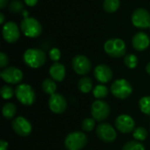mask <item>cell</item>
I'll return each mask as SVG.
<instances>
[{
  "label": "cell",
  "mask_w": 150,
  "mask_h": 150,
  "mask_svg": "<svg viewBox=\"0 0 150 150\" xmlns=\"http://www.w3.org/2000/svg\"><path fill=\"white\" fill-rule=\"evenodd\" d=\"M133 25L141 29H146L150 27V13L143 8L136 9L131 18Z\"/></svg>",
  "instance_id": "ba28073f"
},
{
  "label": "cell",
  "mask_w": 150,
  "mask_h": 150,
  "mask_svg": "<svg viewBox=\"0 0 150 150\" xmlns=\"http://www.w3.org/2000/svg\"><path fill=\"white\" fill-rule=\"evenodd\" d=\"M139 107L142 113L150 115V96L143 97L140 99Z\"/></svg>",
  "instance_id": "cb8c5ba5"
},
{
  "label": "cell",
  "mask_w": 150,
  "mask_h": 150,
  "mask_svg": "<svg viewBox=\"0 0 150 150\" xmlns=\"http://www.w3.org/2000/svg\"><path fill=\"white\" fill-rule=\"evenodd\" d=\"M133 136L135 140H137L139 142H143L146 140V138L148 136V132H147L145 127H137L134 130Z\"/></svg>",
  "instance_id": "484cf974"
},
{
  "label": "cell",
  "mask_w": 150,
  "mask_h": 150,
  "mask_svg": "<svg viewBox=\"0 0 150 150\" xmlns=\"http://www.w3.org/2000/svg\"><path fill=\"white\" fill-rule=\"evenodd\" d=\"M124 63L128 69H134L138 65V58L135 54H128L124 57Z\"/></svg>",
  "instance_id": "d4e9b609"
},
{
  "label": "cell",
  "mask_w": 150,
  "mask_h": 150,
  "mask_svg": "<svg viewBox=\"0 0 150 150\" xmlns=\"http://www.w3.org/2000/svg\"><path fill=\"white\" fill-rule=\"evenodd\" d=\"M111 91L112 95L120 99L127 98L133 92V87L131 83L124 79H117L111 85Z\"/></svg>",
  "instance_id": "8992f818"
},
{
  "label": "cell",
  "mask_w": 150,
  "mask_h": 150,
  "mask_svg": "<svg viewBox=\"0 0 150 150\" xmlns=\"http://www.w3.org/2000/svg\"><path fill=\"white\" fill-rule=\"evenodd\" d=\"M120 5V0H104L103 8L108 13H113L118 11Z\"/></svg>",
  "instance_id": "44dd1931"
},
{
  "label": "cell",
  "mask_w": 150,
  "mask_h": 150,
  "mask_svg": "<svg viewBox=\"0 0 150 150\" xmlns=\"http://www.w3.org/2000/svg\"><path fill=\"white\" fill-rule=\"evenodd\" d=\"M78 89L83 93H89L92 90V81L90 77L84 76L78 82Z\"/></svg>",
  "instance_id": "ffe728a7"
},
{
  "label": "cell",
  "mask_w": 150,
  "mask_h": 150,
  "mask_svg": "<svg viewBox=\"0 0 150 150\" xmlns=\"http://www.w3.org/2000/svg\"><path fill=\"white\" fill-rule=\"evenodd\" d=\"M9 9L11 12H19L23 10V4L19 0H12L10 4Z\"/></svg>",
  "instance_id": "f546056e"
},
{
  "label": "cell",
  "mask_w": 150,
  "mask_h": 150,
  "mask_svg": "<svg viewBox=\"0 0 150 150\" xmlns=\"http://www.w3.org/2000/svg\"><path fill=\"white\" fill-rule=\"evenodd\" d=\"M115 127L120 132L123 134H129L134 130L135 122L130 115L121 114L115 120Z\"/></svg>",
  "instance_id": "5bb4252c"
},
{
  "label": "cell",
  "mask_w": 150,
  "mask_h": 150,
  "mask_svg": "<svg viewBox=\"0 0 150 150\" xmlns=\"http://www.w3.org/2000/svg\"><path fill=\"white\" fill-rule=\"evenodd\" d=\"M92 93H93V96L98 98V99H102V98H105V97H107L108 93H109V91H108V88L103 84H98L92 91Z\"/></svg>",
  "instance_id": "603a6c76"
},
{
  "label": "cell",
  "mask_w": 150,
  "mask_h": 150,
  "mask_svg": "<svg viewBox=\"0 0 150 150\" xmlns=\"http://www.w3.org/2000/svg\"><path fill=\"white\" fill-rule=\"evenodd\" d=\"M91 62L84 55L78 54L72 59V68L77 75H86L91 69Z\"/></svg>",
  "instance_id": "30bf717a"
},
{
  "label": "cell",
  "mask_w": 150,
  "mask_h": 150,
  "mask_svg": "<svg viewBox=\"0 0 150 150\" xmlns=\"http://www.w3.org/2000/svg\"><path fill=\"white\" fill-rule=\"evenodd\" d=\"M149 44L150 39L149 35L142 32L137 33L132 39V45L134 48L140 52L146 50L149 47Z\"/></svg>",
  "instance_id": "e0dca14e"
},
{
  "label": "cell",
  "mask_w": 150,
  "mask_h": 150,
  "mask_svg": "<svg viewBox=\"0 0 150 150\" xmlns=\"http://www.w3.org/2000/svg\"><path fill=\"white\" fill-rule=\"evenodd\" d=\"M0 76L7 83L17 84L22 81L23 73L16 67H8L0 72Z\"/></svg>",
  "instance_id": "7c38bea8"
},
{
  "label": "cell",
  "mask_w": 150,
  "mask_h": 150,
  "mask_svg": "<svg viewBox=\"0 0 150 150\" xmlns=\"http://www.w3.org/2000/svg\"><path fill=\"white\" fill-rule=\"evenodd\" d=\"M23 61L25 65L32 69H39L45 64L47 56L45 52L41 49L29 48L25 51L23 54Z\"/></svg>",
  "instance_id": "6da1fadb"
},
{
  "label": "cell",
  "mask_w": 150,
  "mask_h": 150,
  "mask_svg": "<svg viewBox=\"0 0 150 150\" xmlns=\"http://www.w3.org/2000/svg\"><path fill=\"white\" fill-rule=\"evenodd\" d=\"M25 4L28 5V6H31V7H33L37 4L38 3V0H24Z\"/></svg>",
  "instance_id": "d6a6232c"
},
{
  "label": "cell",
  "mask_w": 150,
  "mask_h": 150,
  "mask_svg": "<svg viewBox=\"0 0 150 150\" xmlns=\"http://www.w3.org/2000/svg\"><path fill=\"white\" fill-rule=\"evenodd\" d=\"M91 112L95 120L103 121L109 117L110 106L105 101L98 99L92 103L91 107Z\"/></svg>",
  "instance_id": "52a82bcc"
},
{
  "label": "cell",
  "mask_w": 150,
  "mask_h": 150,
  "mask_svg": "<svg viewBox=\"0 0 150 150\" xmlns=\"http://www.w3.org/2000/svg\"><path fill=\"white\" fill-rule=\"evenodd\" d=\"M15 96L17 99L24 105H32L36 98L33 87L26 83H21L15 89Z\"/></svg>",
  "instance_id": "277c9868"
},
{
  "label": "cell",
  "mask_w": 150,
  "mask_h": 150,
  "mask_svg": "<svg viewBox=\"0 0 150 150\" xmlns=\"http://www.w3.org/2000/svg\"><path fill=\"white\" fill-rule=\"evenodd\" d=\"M48 105L54 113L61 114L63 113L67 109V101L62 95L54 93L50 96L48 99Z\"/></svg>",
  "instance_id": "9a60e30c"
},
{
  "label": "cell",
  "mask_w": 150,
  "mask_h": 150,
  "mask_svg": "<svg viewBox=\"0 0 150 150\" xmlns=\"http://www.w3.org/2000/svg\"><path fill=\"white\" fill-rule=\"evenodd\" d=\"M15 93V91L11 86L9 85H4L1 88V96L4 99H10L13 97Z\"/></svg>",
  "instance_id": "83f0119b"
},
{
  "label": "cell",
  "mask_w": 150,
  "mask_h": 150,
  "mask_svg": "<svg viewBox=\"0 0 150 150\" xmlns=\"http://www.w3.org/2000/svg\"><path fill=\"white\" fill-rule=\"evenodd\" d=\"M49 57L53 62H57L61 58V51H60V49L57 48V47L51 48L50 51H49Z\"/></svg>",
  "instance_id": "4dcf8cb0"
},
{
  "label": "cell",
  "mask_w": 150,
  "mask_h": 150,
  "mask_svg": "<svg viewBox=\"0 0 150 150\" xmlns=\"http://www.w3.org/2000/svg\"><path fill=\"white\" fill-rule=\"evenodd\" d=\"M112 70L105 64H99L94 69V76L96 80L101 83H109L112 79Z\"/></svg>",
  "instance_id": "2e32d148"
},
{
  "label": "cell",
  "mask_w": 150,
  "mask_h": 150,
  "mask_svg": "<svg viewBox=\"0 0 150 150\" xmlns=\"http://www.w3.org/2000/svg\"><path fill=\"white\" fill-rule=\"evenodd\" d=\"M88 143V138L83 132L69 133L64 141L65 148L68 150H81Z\"/></svg>",
  "instance_id": "5b68a950"
},
{
  "label": "cell",
  "mask_w": 150,
  "mask_h": 150,
  "mask_svg": "<svg viewBox=\"0 0 150 150\" xmlns=\"http://www.w3.org/2000/svg\"><path fill=\"white\" fill-rule=\"evenodd\" d=\"M3 116L6 120H11L16 114V106L12 103H6L2 109Z\"/></svg>",
  "instance_id": "7402d4cb"
},
{
  "label": "cell",
  "mask_w": 150,
  "mask_h": 150,
  "mask_svg": "<svg viewBox=\"0 0 150 150\" xmlns=\"http://www.w3.org/2000/svg\"><path fill=\"white\" fill-rule=\"evenodd\" d=\"M20 29L28 38H37L42 33L41 24L34 18H25L20 23Z\"/></svg>",
  "instance_id": "3957f363"
},
{
  "label": "cell",
  "mask_w": 150,
  "mask_h": 150,
  "mask_svg": "<svg viewBox=\"0 0 150 150\" xmlns=\"http://www.w3.org/2000/svg\"><path fill=\"white\" fill-rule=\"evenodd\" d=\"M146 71H147V73L150 76V62L147 64V66H146Z\"/></svg>",
  "instance_id": "8d00e7d4"
},
{
  "label": "cell",
  "mask_w": 150,
  "mask_h": 150,
  "mask_svg": "<svg viewBox=\"0 0 150 150\" xmlns=\"http://www.w3.org/2000/svg\"><path fill=\"white\" fill-rule=\"evenodd\" d=\"M2 34H3L4 40L6 42L12 44V43H15L19 39L20 32L16 23L12 21H8L3 26Z\"/></svg>",
  "instance_id": "8fae6325"
},
{
  "label": "cell",
  "mask_w": 150,
  "mask_h": 150,
  "mask_svg": "<svg viewBox=\"0 0 150 150\" xmlns=\"http://www.w3.org/2000/svg\"><path fill=\"white\" fill-rule=\"evenodd\" d=\"M11 127L13 131L21 137H26L32 132V125L30 121L21 116L14 119L11 122Z\"/></svg>",
  "instance_id": "4fadbf2b"
},
{
  "label": "cell",
  "mask_w": 150,
  "mask_h": 150,
  "mask_svg": "<svg viewBox=\"0 0 150 150\" xmlns=\"http://www.w3.org/2000/svg\"><path fill=\"white\" fill-rule=\"evenodd\" d=\"M41 87H42L43 91L46 94L50 95V96L55 93L56 88H57L55 81H54L53 79H49V78H47L42 82Z\"/></svg>",
  "instance_id": "d6986e66"
},
{
  "label": "cell",
  "mask_w": 150,
  "mask_h": 150,
  "mask_svg": "<svg viewBox=\"0 0 150 150\" xmlns=\"http://www.w3.org/2000/svg\"><path fill=\"white\" fill-rule=\"evenodd\" d=\"M7 149H8V142L4 140H1L0 141V150H7Z\"/></svg>",
  "instance_id": "836d02e7"
},
{
  "label": "cell",
  "mask_w": 150,
  "mask_h": 150,
  "mask_svg": "<svg viewBox=\"0 0 150 150\" xmlns=\"http://www.w3.org/2000/svg\"><path fill=\"white\" fill-rule=\"evenodd\" d=\"M149 29H150V27H149Z\"/></svg>",
  "instance_id": "74e56055"
},
{
  "label": "cell",
  "mask_w": 150,
  "mask_h": 150,
  "mask_svg": "<svg viewBox=\"0 0 150 150\" xmlns=\"http://www.w3.org/2000/svg\"><path fill=\"white\" fill-rule=\"evenodd\" d=\"M95 127V120L91 118L84 119L82 122V129L86 132H91Z\"/></svg>",
  "instance_id": "f1b7e54d"
},
{
  "label": "cell",
  "mask_w": 150,
  "mask_h": 150,
  "mask_svg": "<svg viewBox=\"0 0 150 150\" xmlns=\"http://www.w3.org/2000/svg\"><path fill=\"white\" fill-rule=\"evenodd\" d=\"M4 14L2 13V12H0V24L1 25H3L4 23Z\"/></svg>",
  "instance_id": "d590c367"
},
{
  "label": "cell",
  "mask_w": 150,
  "mask_h": 150,
  "mask_svg": "<svg viewBox=\"0 0 150 150\" xmlns=\"http://www.w3.org/2000/svg\"><path fill=\"white\" fill-rule=\"evenodd\" d=\"M49 75L51 78L55 82H62L66 76V69L63 64L60 62H54L49 69Z\"/></svg>",
  "instance_id": "ac0fdd59"
},
{
  "label": "cell",
  "mask_w": 150,
  "mask_h": 150,
  "mask_svg": "<svg viewBox=\"0 0 150 150\" xmlns=\"http://www.w3.org/2000/svg\"><path fill=\"white\" fill-rule=\"evenodd\" d=\"M122 150H145V148L141 142L136 141H132L127 142L123 146Z\"/></svg>",
  "instance_id": "4316f807"
},
{
  "label": "cell",
  "mask_w": 150,
  "mask_h": 150,
  "mask_svg": "<svg viewBox=\"0 0 150 150\" xmlns=\"http://www.w3.org/2000/svg\"><path fill=\"white\" fill-rule=\"evenodd\" d=\"M8 63H9L8 56L4 52H1L0 53V68H4Z\"/></svg>",
  "instance_id": "1f68e13d"
},
{
  "label": "cell",
  "mask_w": 150,
  "mask_h": 150,
  "mask_svg": "<svg viewBox=\"0 0 150 150\" xmlns=\"http://www.w3.org/2000/svg\"><path fill=\"white\" fill-rule=\"evenodd\" d=\"M105 52L111 57L120 58L126 54L127 46L123 40L119 38L109 39L104 45Z\"/></svg>",
  "instance_id": "7a4b0ae2"
},
{
  "label": "cell",
  "mask_w": 150,
  "mask_h": 150,
  "mask_svg": "<svg viewBox=\"0 0 150 150\" xmlns=\"http://www.w3.org/2000/svg\"><path fill=\"white\" fill-rule=\"evenodd\" d=\"M96 134L98 137L105 143H112L117 137V133L109 123H101L97 127Z\"/></svg>",
  "instance_id": "9c48e42d"
},
{
  "label": "cell",
  "mask_w": 150,
  "mask_h": 150,
  "mask_svg": "<svg viewBox=\"0 0 150 150\" xmlns=\"http://www.w3.org/2000/svg\"><path fill=\"white\" fill-rule=\"evenodd\" d=\"M7 2H8V0H0V8L4 9L6 6Z\"/></svg>",
  "instance_id": "e575fe53"
}]
</instances>
